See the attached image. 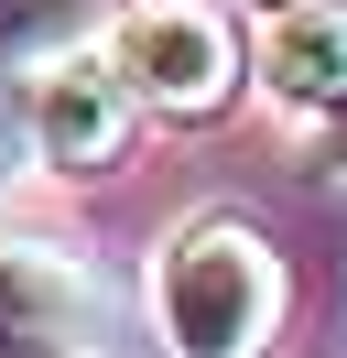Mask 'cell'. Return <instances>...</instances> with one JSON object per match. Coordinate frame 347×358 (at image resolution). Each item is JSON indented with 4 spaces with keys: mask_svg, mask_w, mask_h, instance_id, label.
Masks as SVG:
<instances>
[{
    "mask_svg": "<svg viewBox=\"0 0 347 358\" xmlns=\"http://www.w3.org/2000/svg\"><path fill=\"white\" fill-rule=\"evenodd\" d=\"M260 87L315 120L347 109V0H293L260 22Z\"/></svg>",
    "mask_w": 347,
    "mask_h": 358,
    "instance_id": "cell-4",
    "label": "cell"
},
{
    "mask_svg": "<svg viewBox=\"0 0 347 358\" xmlns=\"http://www.w3.org/2000/svg\"><path fill=\"white\" fill-rule=\"evenodd\" d=\"M152 315L174 358H260L282 326V261L250 217H195L152 261Z\"/></svg>",
    "mask_w": 347,
    "mask_h": 358,
    "instance_id": "cell-1",
    "label": "cell"
},
{
    "mask_svg": "<svg viewBox=\"0 0 347 358\" xmlns=\"http://www.w3.org/2000/svg\"><path fill=\"white\" fill-rule=\"evenodd\" d=\"M76 271H65V261H43V250H0V326H55V315H76Z\"/></svg>",
    "mask_w": 347,
    "mask_h": 358,
    "instance_id": "cell-5",
    "label": "cell"
},
{
    "mask_svg": "<svg viewBox=\"0 0 347 358\" xmlns=\"http://www.w3.org/2000/svg\"><path fill=\"white\" fill-rule=\"evenodd\" d=\"M260 11H293V0H260Z\"/></svg>",
    "mask_w": 347,
    "mask_h": 358,
    "instance_id": "cell-7",
    "label": "cell"
},
{
    "mask_svg": "<svg viewBox=\"0 0 347 358\" xmlns=\"http://www.w3.org/2000/svg\"><path fill=\"white\" fill-rule=\"evenodd\" d=\"M108 66L130 76L141 109H174V120H206L217 98L239 87V33L217 22L206 0H141L108 22Z\"/></svg>",
    "mask_w": 347,
    "mask_h": 358,
    "instance_id": "cell-2",
    "label": "cell"
},
{
    "mask_svg": "<svg viewBox=\"0 0 347 358\" xmlns=\"http://www.w3.org/2000/svg\"><path fill=\"white\" fill-rule=\"evenodd\" d=\"M325 163H337V174H347V109H337V141H325Z\"/></svg>",
    "mask_w": 347,
    "mask_h": 358,
    "instance_id": "cell-6",
    "label": "cell"
},
{
    "mask_svg": "<svg viewBox=\"0 0 347 358\" xmlns=\"http://www.w3.org/2000/svg\"><path fill=\"white\" fill-rule=\"evenodd\" d=\"M130 120H141V98L108 66V44L43 55V76H33V152L55 163V174H108V163L130 152Z\"/></svg>",
    "mask_w": 347,
    "mask_h": 358,
    "instance_id": "cell-3",
    "label": "cell"
}]
</instances>
